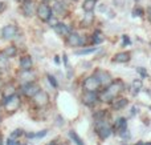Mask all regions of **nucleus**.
I'll return each mask as SVG.
<instances>
[{
	"label": "nucleus",
	"mask_w": 151,
	"mask_h": 145,
	"mask_svg": "<svg viewBox=\"0 0 151 145\" xmlns=\"http://www.w3.org/2000/svg\"><path fill=\"white\" fill-rule=\"evenodd\" d=\"M74 1H76V0H74Z\"/></svg>",
	"instance_id": "nucleus-39"
},
{
	"label": "nucleus",
	"mask_w": 151,
	"mask_h": 145,
	"mask_svg": "<svg viewBox=\"0 0 151 145\" xmlns=\"http://www.w3.org/2000/svg\"><path fill=\"white\" fill-rule=\"evenodd\" d=\"M149 19H150V21H151V8H149Z\"/></svg>",
	"instance_id": "nucleus-34"
},
{
	"label": "nucleus",
	"mask_w": 151,
	"mask_h": 145,
	"mask_svg": "<svg viewBox=\"0 0 151 145\" xmlns=\"http://www.w3.org/2000/svg\"><path fill=\"white\" fill-rule=\"evenodd\" d=\"M130 40H129V37H127V35H125L123 36V45H127V44H130Z\"/></svg>",
	"instance_id": "nucleus-32"
},
{
	"label": "nucleus",
	"mask_w": 151,
	"mask_h": 145,
	"mask_svg": "<svg viewBox=\"0 0 151 145\" xmlns=\"http://www.w3.org/2000/svg\"><path fill=\"white\" fill-rule=\"evenodd\" d=\"M4 53L8 56V57H13V56L16 55V48H15V47H8V48H5Z\"/></svg>",
	"instance_id": "nucleus-25"
},
{
	"label": "nucleus",
	"mask_w": 151,
	"mask_h": 145,
	"mask_svg": "<svg viewBox=\"0 0 151 145\" xmlns=\"http://www.w3.org/2000/svg\"><path fill=\"white\" fill-rule=\"evenodd\" d=\"M82 43L83 39L78 33H70L68 36V44L70 47H80V45H82Z\"/></svg>",
	"instance_id": "nucleus-12"
},
{
	"label": "nucleus",
	"mask_w": 151,
	"mask_h": 145,
	"mask_svg": "<svg viewBox=\"0 0 151 145\" xmlns=\"http://www.w3.org/2000/svg\"><path fill=\"white\" fill-rule=\"evenodd\" d=\"M53 11H55L57 15H63V13L65 12V8L63 7V4H61V3H56L55 7H53V9H52V12H53Z\"/></svg>",
	"instance_id": "nucleus-24"
},
{
	"label": "nucleus",
	"mask_w": 151,
	"mask_h": 145,
	"mask_svg": "<svg viewBox=\"0 0 151 145\" xmlns=\"http://www.w3.org/2000/svg\"><path fill=\"white\" fill-rule=\"evenodd\" d=\"M91 20H93V15H91V12H86L83 23H91Z\"/></svg>",
	"instance_id": "nucleus-29"
},
{
	"label": "nucleus",
	"mask_w": 151,
	"mask_h": 145,
	"mask_svg": "<svg viewBox=\"0 0 151 145\" xmlns=\"http://www.w3.org/2000/svg\"><path fill=\"white\" fill-rule=\"evenodd\" d=\"M0 145H3V140H1V137H0Z\"/></svg>",
	"instance_id": "nucleus-36"
},
{
	"label": "nucleus",
	"mask_w": 151,
	"mask_h": 145,
	"mask_svg": "<svg viewBox=\"0 0 151 145\" xmlns=\"http://www.w3.org/2000/svg\"><path fill=\"white\" fill-rule=\"evenodd\" d=\"M97 130H98V135L102 140L107 138L110 135H111V128L107 123H105V120H97Z\"/></svg>",
	"instance_id": "nucleus-2"
},
{
	"label": "nucleus",
	"mask_w": 151,
	"mask_h": 145,
	"mask_svg": "<svg viewBox=\"0 0 151 145\" xmlns=\"http://www.w3.org/2000/svg\"><path fill=\"white\" fill-rule=\"evenodd\" d=\"M94 76L98 79V81H99L101 85H106L107 87V85L111 83V76H110V73H107L106 71H101V69H98V71H96Z\"/></svg>",
	"instance_id": "nucleus-10"
},
{
	"label": "nucleus",
	"mask_w": 151,
	"mask_h": 145,
	"mask_svg": "<svg viewBox=\"0 0 151 145\" xmlns=\"http://www.w3.org/2000/svg\"><path fill=\"white\" fill-rule=\"evenodd\" d=\"M48 80H49V83H50V84H52L53 85V87H55V88H57V81H56V79H55V77H53V76H50V75H48Z\"/></svg>",
	"instance_id": "nucleus-30"
},
{
	"label": "nucleus",
	"mask_w": 151,
	"mask_h": 145,
	"mask_svg": "<svg viewBox=\"0 0 151 145\" xmlns=\"http://www.w3.org/2000/svg\"><path fill=\"white\" fill-rule=\"evenodd\" d=\"M97 51V48L96 47H91V48H85V49H80V51H76V55H78V56H82V55H89V53H93V52H96Z\"/></svg>",
	"instance_id": "nucleus-19"
},
{
	"label": "nucleus",
	"mask_w": 151,
	"mask_h": 145,
	"mask_svg": "<svg viewBox=\"0 0 151 145\" xmlns=\"http://www.w3.org/2000/svg\"><path fill=\"white\" fill-rule=\"evenodd\" d=\"M16 35H17V28H16L13 24H8V25H5L4 28L1 29V36H3V39H5V40L15 39Z\"/></svg>",
	"instance_id": "nucleus-6"
},
{
	"label": "nucleus",
	"mask_w": 151,
	"mask_h": 145,
	"mask_svg": "<svg viewBox=\"0 0 151 145\" xmlns=\"http://www.w3.org/2000/svg\"><path fill=\"white\" fill-rule=\"evenodd\" d=\"M134 15H135V16H142V15H143V9H141L139 7H137L135 9H134Z\"/></svg>",
	"instance_id": "nucleus-31"
},
{
	"label": "nucleus",
	"mask_w": 151,
	"mask_h": 145,
	"mask_svg": "<svg viewBox=\"0 0 151 145\" xmlns=\"http://www.w3.org/2000/svg\"><path fill=\"white\" fill-rule=\"evenodd\" d=\"M8 56L4 52H0V68H5L8 64Z\"/></svg>",
	"instance_id": "nucleus-23"
},
{
	"label": "nucleus",
	"mask_w": 151,
	"mask_h": 145,
	"mask_svg": "<svg viewBox=\"0 0 151 145\" xmlns=\"http://www.w3.org/2000/svg\"><path fill=\"white\" fill-rule=\"evenodd\" d=\"M20 105V97L17 95H12L9 97L5 99V109L9 112H13L19 108Z\"/></svg>",
	"instance_id": "nucleus-5"
},
{
	"label": "nucleus",
	"mask_w": 151,
	"mask_h": 145,
	"mask_svg": "<svg viewBox=\"0 0 151 145\" xmlns=\"http://www.w3.org/2000/svg\"><path fill=\"white\" fill-rule=\"evenodd\" d=\"M3 9H4V4H3V3L1 1H0V12H1V11Z\"/></svg>",
	"instance_id": "nucleus-33"
},
{
	"label": "nucleus",
	"mask_w": 151,
	"mask_h": 145,
	"mask_svg": "<svg viewBox=\"0 0 151 145\" xmlns=\"http://www.w3.org/2000/svg\"><path fill=\"white\" fill-rule=\"evenodd\" d=\"M97 100H98V96H97L96 92L86 91L82 96V101H83V104H86V105H93V104L97 103Z\"/></svg>",
	"instance_id": "nucleus-11"
},
{
	"label": "nucleus",
	"mask_w": 151,
	"mask_h": 145,
	"mask_svg": "<svg viewBox=\"0 0 151 145\" xmlns=\"http://www.w3.org/2000/svg\"><path fill=\"white\" fill-rule=\"evenodd\" d=\"M133 88L135 89V92H138L139 89H142V81L141 80H135V81H133Z\"/></svg>",
	"instance_id": "nucleus-28"
},
{
	"label": "nucleus",
	"mask_w": 151,
	"mask_h": 145,
	"mask_svg": "<svg viewBox=\"0 0 151 145\" xmlns=\"http://www.w3.org/2000/svg\"><path fill=\"white\" fill-rule=\"evenodd\" d=\"M21 136H23V130H21V129H16V130H13V132L11 133V137L9 138H13V140H16V138L21 137Z\"/></svg>",
	"instance_id": "nucleus-26"
},
{
	"label": "nucleus",
	"mask_w": 151,
	"mask_h": 145,
	"mask_svg": "<svg viewBox=\"0 0 151 145\" xmlns=\"http://www.w3.org/2000/svg\"><path fill=\"white\" fill-rule=\"evenodd\" d=\"M47 145H56L55 141H52V143H49V144H47Z\"/></svg>",
	"instance_id": "nucleus-35"
},
{
	"label": "nucleus",
	"mask_w": 151,
	"mask_h": 145,
	"mask_svg": "<svg viewBox=\"0 0 151 145\" xmlns=\"http://www.w3.org/2000/svg\"><path fill=\"white\" fill-rule=\"evenodd\" d=\"M55 31L57 32L60 36H69L72 33L70 28H69L66 24H63V23H57L55 25Z\"/></svg>",
	"instance_id": "nucleus-13"
},
{
	"label": "nucleus",
	"mask_w": 151,
	"mask_h": 145,
	"mask_svg": "<svg viewBox=\"0 0 151 145\" xmlns=\"http://www.w3.org/2000/svg\"><path fill=\"white\" fill-rule=\"evenodd\" d=\"M115 127H117V129L119 130V133L123 132V130H126L127 129V123H126V119H123V117L122 119H118Z\"/></svg>",
	"instance_id": "nucleus-18"
},
{
	"label": "nucleus",
	"mask_w": 151,
	"mask_h": 145,
	"mask_svg": "<svg viewBox=\"0 0 151 145\" xmlns=\"http://www.w3.org/2000/svg\"><path fill=\"white\" fill-rule=\"evenodd\" d=\"M96 1L97 0H85V3H83V5H82L83 11L91 12V11L94 9V7H96Z\"/></svg>",
	"instance_id": "nucleus-17"
},
{
	"label": "nucleus",
	"mask_w": 151,
	"mask_h": 145,
	"mask_svg": "<svg viewBox=\"0 0 151 145\" xmlns=\"http://www.w3.org/2000/svg\"><path fill=\"white\" fill-rule=\"evenodd\" d=\"M21 91H23V93L25 96H28V97H33V96L40 91V87L37 84H35V83H28V84L23 85Z\"/></svg>",
	"instance_id": "nucleus-9"
},
{
	"label": "nucleus",
	"mask_w": 151,
	"mask_h": 145,
	"mask_svg": "<svg viewBox=\"0 0 151 145\" xmlns=\"http://www.w3.org/2000/svg\"><path fill=\"white\" fill-rule=\"evenodd\" d=\"M12 95H15V91H13V87H12V85H9V87H7V88H5L4 97L7 99V97H9V96H12Z\"/></svg>",
	"instance_id": "nucleus-27"
},
{
	"label": "nucleus",
	"mask_w": 151,
	"mask_h": 145,
	"mask_svg": "<svg viewBox=\"0 0 151 145\" xmlns=\"http://www.w3.org/2000/svg\"><path fill=\"white\" fill-rule=\"evenodd\" d=\"M122 89H123L122 81H119V80H117V81H111L106 87V89L101 93L99 97H101L102 101H113V99L117 97Z\"/></svg>",
	"instance_id": "nucleus-1"
},
{
	"label": "nucleus",
	"mask_w": 151,
	"mask_h": 145,
	"mask_svg": "<svg viewBox=\"0 0 151 145\" xmlns=\"http://www.w3.org/2000/svg\"><path fill=\"white\" fill-rule=\"evenodd\" d=\"M17 1H25V0H17Z\"/></svg>",
	"instance_id": "nucleus-38"
},
{
	"label": "nucleus",
	"mask_w": 151,
	"mask_h": 145,
	"mask_svg": "<svg viewBox=\"0 0 151 145\" xmlns=\"http://www.w3.org/2000/svg\"><path fill=\"white\" fill-rule=\"evenodd\" d=\"M32 64H33V61H32L31 56H24L20 59V68L23 71H29L32 68Z\"/></svg>",
	"instance_id": "nucleus-14"
},
{
	"label": "nucleus",
	"mask_w": 151,
	"mask_h": 145,
	"mask_svg": "<svg viewBox=\"0 0 151 145\" xmlns=\"http://www.w3.org/2000/svg\"><path fill=\"white\" fill-rule=\"evenodd\" d=\"M47 133H48V130L44 129V130H41V132H39V133H28L27 137L28 138H41V137H44V136H47Z\"/></svg>",
	"instance_id": "nucleus-21"
},
{
	"label": "nucleus",
	"mask_w": 151,
	"mask_h": 145,
	"mask_svg": "<svg viewBox=\"0 0 151 145\" xmlns=\"http://www.w3.org/2000/svg\"><path fill=\"white\" fill-rule=\"evenodd\" d=\"M101 87L99 84L98 79L96 76H90V77H86L85 81H83V89L85 91H90V92H96L98 88Z\"/></svg>",
	"instance_id": "nucleus-4"
},
{
	"label": "nucleus",
	"mask_w": 151,
	"mask_h": 145,
	"mask_svg": "<svg viewBox=\"0 0 151 145\" xmlns=\"http://www.w3.org/2000/svg\"><path fill=\"white\" fill-rule=\"evenodd\" d=\"M37 16L44 21H48L52 17V9H50V7L47 3H41V4L37 7Z\"/></svg>",
	"instance_id": "nucleus-3"
},
{
	"label": "nucleus",
	"mask_w": 151,
	"mask_h": 145,
	"mask_svg": "<svg viewBox=\"0 0 151 145\" xmlns=\"http://www.w3.org/2000/svg\"><path fill=\"white\" fill-rule=\"evenodd\" d=\"M32 99H33L35 104H36L37 107H45L48 104V101H49V96H48V93L44 92V91H39Z\"/></svg>",
	"instance_id": "nucleus-7"
},
{
	"label": "nucleus",
	"mask_w": 151,
	"mask_h": 145,
	"mask_svg": "<svg viewBox=\"0 0 151 145\" xmlns=\"http://www.w3.org/2000/svg\"><path fill=\"white\" fill-rule=\"evenodd\" d=\"M104 40H105L104 35H102L99 31H97L96 33L93 35V41H94V44H101V43L104 41Z\"/></svg>",
	"instance_id": "nucleus-22"
},
{
	"label": "nucleus",
	"mask_w": 151,
	"mask_h": 145,
	"mask_svg": "<svg viewBox=\"0 0 151 145\" xmlns=\"http://www.w3.org/2000/svg\"><path fill=\"white\" fill-rule=\"evenodd\" d=\"M127 105V100L126 99H113V103H111V107L115 109V111H121Z\"/></svg>",
	"instance_id": "nucleus-15"
},
{
	"label": "nucleus",
	"mask_w": 151,
	"mask_h": 145,
	"mask_svg": "<svg viewBox=\"0 0 151 145\" xmlns=\"http://www.w3.org/2000/svg\"><path fill=\"white\" fill-rule=\"evenodd\" d=\"M129 60H130V53L129 52H121L114 56L115 63H127Z\"/></svg>",
	"instance_id": "nucleus-16"
},
{
	"label": "nucleus",
	"mask_w": 151,
	"mask_h": 145,
	"mask_svg": "<svg viewBox=\"0 0 151 145\" xmlns=\"http://www.w3.org/2000/svg\"><path fill=\"white\" fill-rule=\"evenodd\" d=\"M21 11H23L24 15L29 17V16H33L35 12H37V8H36V4L32 0H25L23 3V5H21Z\"/></svg>",
	"instance_id": "nucleus-8"
},
{
	"label": "nucleus",
	"mask_w": 151,
	"mask_h": 145,
	"mask_svg": "<svg viewBox=\"0 0 151 145\" xmlns=\"http://www.w3.org/2000/svg\"><path fill=\"white\" fill-rule=\"evenodd\" d=\"M69 137H70L72 140H73V143H76L77 145H83L82 140H81V138H80V136H78L77 133L74 132V130H70V132H69Z\"/></svg>",
	"instance_id": "nucleus-20"
},
{
	"label": "nucleus",
	"mask_w": 151,
	"mask_h": 145,
	"mask_svg": "<svg viewBox=\"0 0 151 145\" xmlns=\"http://www.w3.org/2000/svg\"><path fill=\"white\" fill-rule=\"evenodd\" d=\"M145 145H151V143H147V144H145Z\"/></svg>",
	"instance_id": "nucleus-37"
}]
</instances>
